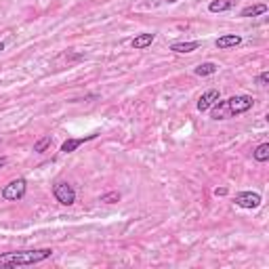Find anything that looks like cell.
<instances>
[{
    "label": "cell",
    "instance_id": "obj_8",
    "mask_svg": "<svg viewBox=\"0 0 269 269\" xmlns=\"http://www.w3.org/2000/svg\"><path fill=\"white\" fill-rule=\"evenodd\" d=\"M215 44H217V49H234V46L242 44V36H238V34H225V36L217 38Z\"/></svg>",
    "mask_w": 269,
    "mask_h": 269
},
{
    "label": "cell",
    "instance_id": "obj_7",
    "mask_svg": "<svg viewBox=\"0 0 269 269\" xmlns=\"http://www.w3.org/2000/svg\"><path fill=\"white\" fill-rule=\"evenodd\" d=\"M93 139H97V133H91V134H86V137H80V139H67V141H63L61 151H63V153H72V151L78 149L82 143L93 141Z\"/></svg>",
    "mask_w": 269,
    "mask_h": 269
},
{
    "label": "cell",
    "instance_id": "obj_13",
    "mask_svg": "<svg viewBox=\"0 0 269 269\" xmlns=\"http://www.w3.org/2000/svg\"><path fill=\"white\" fill-rule=\"evenodd\" d=\"M215 72H217V65L210 63V61H208V63H200L196 70H194L196 76H213Z\"/></svg>",
    "mask_w": 269,
    "mask_h": 269
},
{
    "label": "cell",
    "instance_id": "obj_18",
    "mask_svg": "<svg viewBox=\"0 0 269 269\" xmlns=\"http://www.w3.org/2000/svg\"><path fill=\"white\" fill-rule=\"evenodd\" d=\"M227 194V189L225 187H221V189H215V196H225Z\"/></svg>",
    "mask_w": 269,
    "mask_h": 269
},
{
    "label": "cell",
    "instance_id": "obj_19",
    "mask_svg": "<svg viewBox=\"0 0 269 269\" xmlns=\"http://www.w3.org/2000/svg\"><path fill=\"white\" fill-rule=\"evenodd\" d=\"M6 164V158L4 156H0V166H4Z\"/></svg>",
    "mask_w": 269,
    "mask_h": 269
},
{
    "label": "cell",
    "instance_id": "obj_9",
    "mask_svg": "<svg viewBox=\"0 0 269 269\" xmlns=\"http://www.w3.org/2000/svg\"><path fill=\"white\" fill-rule=\"evenodd\" d=\"M156 40V34H139V36H134L133 40H131V46L133 49H147V46H151V42Z\"/></svg>",
    "mask_w": 269,
    "mask_h": 269
},
{
    "label": "cell",
    "instance_id": "obj_1",
    "mask_svg": "<svg viewBox=\"0 0 269 269\" xmlns=\"http://www.w3.org/2000/svg\"><path fill=\"white\" fill-rule=\"evenodd\" d=\"M53 255L51 248H36V251H15V253H4L0 255V267H25V265H36L49 259Z\"/></svg>",
    "mask_w": 269,
    "mask_h": 269
},
{
    "label": "cell",
    "instance_id": "obj_21",
    "mask_svg": "<svg viewBox=\"0 0 269 269\" xmlns=\"http://www.w3.org/2000/svg\"><path fill=\"white\" fill-rule=\"evenodd\" d=\"M164 2H170L172 4V2H177V0H164Z\"/></svg>",
    "mask_w": 269,
    "mask_h": 269
},
{
    "label": "cell",
    "instance_id": "obj_14",
    "mask_svg": "<svg viewBox=\"0 0 269 269\" xmlns=\"http://www.w3.org/2000/svg\"><path fill=\"white\" fill-rule=\"evenodd\" d=\"M253 156H255L257 162H267L269 160V143H261V145L255 149Z\"/></svg>",
    "mask_w": 269,
    "mask_h": 269
},
{
    "label": "cell",
    "instance_id": "obj_2",
    "mask_svg": "<svg viewBox=\"0 0 269 269\" xmlns=\"http://www.w3.org/2000/svg\"><path fill=\"white\" fill-rule=\"evenodd\" d=\"M253 105H255V99L251 95H236V97H229L225 101V110H227V116H238V114L253 110Z\"/></svg>",
    "mask_w": 269,
    "mask_h": 269
},
{
    "label": "cell",
    "instance_id": "obj_11",
    "mask_svg": "<svg viewBox=\"0 0 269 269\" xmlns=\"http://www.w3.org/2000/svg\"><path fill=\"white\" fill-rule=\"evenodd\" d=\"M267 13V4L259 2V4H251V6H244L240 17H257V15H265Z\"/></svg>",
    "mask_w": 269,
    "mask_h": 269
},
{
    "label": "cell",
    "instance_id": "obj_12",
    "mask_svg": "<svg viewBox=\"0 0 269 269\" xmlns=\"http://www.w3.org/2000/svg\"><path fill=\"white\" fill-rule=\"evenodd\" d=\"M200 46L198 40H191V42H175V44H170V51H175V53H191V51H196Z\"/></svg>",
    "mask_w": 269,
    "mask_h": 269
},
{
    "label": "cell",
    "instance_id": "obj_4",
    "mask_svg": "<svg viewBox=\"0 0 269 269\" xmlns=\"http://www.w3.org/2000/svg\"><path fill=\"white\" fill-rule=\"evenodd\" d=\"M53 196H55V200L59 202V204L72 206L76 202V189L70 183H65V181H59V183L53 185Z\"/></svg>",
    "mask_w": 269,
    "mask_h": 269
},
{
    "label": "cell",
    "instance_id": "obj_3",
    "mask_svg": "<svg viewBox=\"0 0 269 269\" xmlns=\"http://www.w3.org/2000/svg\"><path fill=\"white\" fill-rule=\"evenodd\" d=\"M25 189H27V181L23 177L19 179H13L11 183H6L2 187V200H8V202H17L25 196Z\"/></svg>",
    "mask_w": 269,
    "mask_h": 269
},
{
    "label": "cell",
    "instance_id": "obj_5",
    "mask_svg": "<svg viewBox=\"0 0 269 269\" xmlns=\"http://www.w3.org/2000/svg\"><path fill=\"white\" fill-rule=\"evenodd\" d=\"M236 204L240 208H248L253 210L257 206H261V196L257 194V191H240V194L236 196Z\"/></svg>",
    "mask_w": 269,
    "mask_h": 269
},
{
    "label": "cell",
    "instance_id": "obj_17",
    "mask_svg": "<svg viewBox=\"0 0 269 269\" xmlns=\"http://www.w3.org/2000/svg\"><path fill=\"white\" fill-rule=\"evenodd\" d=\"M257 84H259V86H267V84H269V72H261V74H259Z\"/></svg>",
    "mask_w": 269,
    "mask_h": 269
},
{
    "label": "cell",
    "instance_id": "obj_20",
    "mask_svg": "<svg viewBox=\"0 0 269 269\" xmlns=\"http://www.w3.org/2000/svg\"><path fill=\"white\" fill-rule=\"evenodd\" d=\"M4 51V42H0V53H2Z\"/></svg>",
    "mask_w": 269,
    "mask_h": 269
},
{
    "label": "cell",
    "instance_id": "obj_6",
    "mask_svg": "<svg viewBox=\"0 0 269 269\" xmlns=\"http://www.w3.org/2000/svg\"><path fill=\"white\" fill-rule=\"evenodd\" d=\"M219 99H221V93H219L217 89H210V91H206V93L198 99V110H200V112H208Z\"/></svg>",
    "mask_w": 269,
    "mask_h": 269
},
{
    "label": "cell",
    "instance_id": "obj_15",
    "mask_svg": "<svg viewBox=\"0 0 269 269\" xmlns=\"http://www.w3.org/2000/svg\"><path fill=\"white\" fill-rule=\"evenodd\" d=\"M49 145H51V137H42L40 141H36V143H34V151L42 153V151L49 149Z\"/></svg>",
    "mask_w": 269,
    "mask_h": 269
},
{
    "label": "cell",
    "instance_id": "obj_10",
    "mask_svg": "<svg viewBox=\"0 0 269 269\" xmlns=\"http://www.w3.org/2000/svg\"><path fill=\"white\" fill-rule=\"evenodd\" d=\"M236 0H213V2L208 4V11L210 13H225L229 8H234Z\"/></svg>",
    "mask_w": 269,
    "mask_h": 269
},
{
    "label": "cell",
    "instance_id": "obj_16",
    "mask_svg": "<svg viewBox=\"0 0 269 269\" xmlns=\"http://www.w3.org/2000/svg\"><path fill=\"white\" fill-rule=\"evenodd\" d=\"M120 200V194L118 191H110V194H103L101 196V202H105V204H114V202Z\"/></svg>",
    "mask_w": 269,
    "mask_h": 269
}]
</instances>
